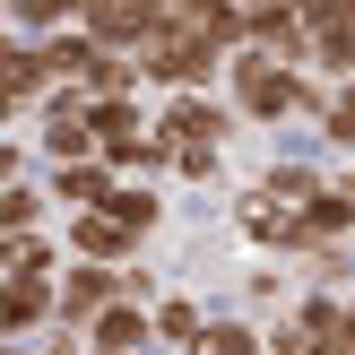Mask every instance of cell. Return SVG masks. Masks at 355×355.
Segmentation results:
<instances>
[{
  "instance_id": "6da1fadb",
  "label": "cell",
  "mask_w": 355,
  "mask_h": 355,
  "mask_svg": "<svg viewBox=\"0 0 355 355\" xmlns=\"http://www.w3.org/2000/svg\"><path fill=\"white\" fill-rule=\"evenodd\" d=\"M225 87H234V113L243 121H286V113H329V87H312L295 61H269V52L243 44L225 61Z\"/></svg>"
},
{
  "instance_id": "7a4b0ae2",
  "label": "cell",
  "mask_w": 355,
  "mask_h": 355,
  "mask_svg": "<svg viewBox=\"0 0 355 355\" xmlns=\"http://www.w3.org/2000/svg\"><path fill=\"white\" fill-rule=\"evenodd\" d=\"M44 321L61 329V269H9L0 277V338L26 347Z\"/></svg>"
},
{
  "instance_id": "3957f363",
  "label": "cell",
  "mask_w": 355,
  "mask_h": 355,
  "mask_svg": "<svg viewBox=\"0 0 355 355\" xmlns=\"http://www.w3.org/2000/svg\"><path fill=\"white\" fill-rule=\"evenodd\" d=\"M234 104H208V96H173L165 113H156V139H165L173 156H217V139L234 130Z\"/></svg>"
},
{
  "instance_id": "277c9868",
  "label": "cell",
  "mask_w": 355,
  "mask_h": 355,
  "mask_svg": "<svg viewBox=\"0 0 355 355\" xmlns=\"http://www.w3.org/2000/svg\"><path fill=\"white\" fill-rule=\"evenodd\" d=\"M113 304H130V277H121V269H96V260H69V269H61V329L87 338Z\"/></svg>"
},
{
  "instance_id": "5b68a950",
  "label": "cell",
  "mask_w": 355,
  "mask_h": 355,
  "mask_svg": "<svg viewBox=\"0 0 355 355\" xmlns=\"http://www.w3.org/2000/svg\"><path fill=\"white\" fill-rule=\"evenodd\" d=\"M35 139H44L52 165H87V156H96V104H87L78 87H61V96L44 104V121H35Z\"/></svg>"
},
{
  "instance_id": "8992f818",
  "label": "cell",
  "mask_w": 355,
  "mask_h": 355,
  "mask_svg": "<svg viewBox=\"0 0 355 355\" xmlns=\"http://www.w3.org/2000/svg\"><path fill=\"white\" fill-rule=\"evenodd\" d=\"M61 243H69L78 260H96V269H121V260H139V234L113 217V208H87V217H69V225H61Z\"/></svg>"
},
{
  "instance_id": "52a82bcc",
  "label": "cell",
  "mask_w": 355,
  "mask_h": 355,
  "mask_svg": "<svg viewBox=\"0 0 355 355\" xmlns=\"http://www.w3.org/2000/svg\"><path fill=\"white\" fill-rule=\"evenodd\" d=\"M121 173L104 165V156H87V165H52V200H61V217H87V208H113Z\"/></svg>"
},
{
  "instance_id": "ba28073f",
  "label": "cell",
  "mask_w": 355,
  "mask_h": 355,
  "mask_svg": "<svg viewBox=\"0 0 355 355\" xmlns=\"http://www.w3.org/2000/svg\"><path fill=\"white\" fill-rule=\"evenodd\" d=\"M87 347H104V355H148L156 347V312L148 304H113L96 329H87Z\"/></svg>"
},
{
  "instance_id": "9c48e42d",
  "label": "cell",
  "mask_w": 355,
  "mask_h": 355,
  "mask_svg": "<svg viewBox=\"0 0 355 355\" xmlns=\"http://www.w3.org/2000/svg\"><path fill=\"white\" fill-rule=\"evenodd\" d=\"M321 165H269V173H260V200H277V208H295V217H304V208L312 200H321Z\"/></svg>"
},
{
  "instance_id": "30bf717a",
  "label": "cell",
  "mask_w": 355,
  "mask_h": 355,
  "mask_svg": "<svg viewBox=\"0 0 355 355\" xmlns=\"http://www.w3.org/2000/svg\"><path fill=\"white\" fill-rule=\"evenodd\" d=\"M200 338H208V312L191 304V295H165V304H156V347H182L191 355Z\"/></svg>"
},
{
  "instance_id": "8fae6325",
  "label": "cell",
  "mask_w": 355,
  "mask_h": 355,
  "mask_svg": "<svg viewBox=\"0 0 355 355\" xmlns=\"http://www.w3.org/2000/svg\"><path fill=\"white\" fill-rule=\"evenodd\" d=\"M191 355H269V329H252V321H208V338L191 347Z\"/></svg>"
},
{
  "instance_id": "7c38bea8",
  "label": "cell",
  "mask_w": 355,
  "mask_h": 355,
  "mask_svg": "<svg viewBox=\"0 0 355 355\" xmlns=\"http://www.w3.org/2000/svg\"><path fill=\"white\" fill-rule=\"evenodd\" d=\"M113 217L130 225V234H156V217H165V200H156L148 182H121V191H113Z\"/></svg>"
},
{
  "instance_id": "4fadbf2b",
  "label": "cell",
  "mask_w": 355,
  "mask_h": 355,
  "mask_svg": "<svg viewBox=\"0 0 355 355\" xmlns=\"http://www.w3.org/2000/svg\"><path fill=\"white\" fill-rule=\"evenodd\" d=\"M0 225H9V234H35V225H44V191L9 182V191H0Z\"/></svg>"
},
{
  "instance_id": "5bb4252c",
  "label": "cell",
  "mask_w": 355,
  "mask_h": 355,
  "mask_svg": "<svg viewBox=\"0 0 355 355\" xmlns=\"http://www.w3.org/2000/svg\"><path fill=\"white\" fill-rule=\"evenodd\" d=\"M321 130L338 139V148L355 156V87H338V96H329V113H321Z\"/></svg>"
},
{
  "instance_id": "9a60e30c",
  "label": "cell",
  "mask_w": 355,
  "mask_h": 355,
  "mask_svg": "<svg viewBox=\"0 0 355 355\" xmlns=\"http://www.w3.org/2000/svg\"><path fill=\"white\" fill-rule=\"evenodd\" d=\"M0 260H9V269H61L44 234H9V252H0Z\"/></svg>"
},
{
  "instance_id": "2e32d148",
  "label": "cell",
  "mask_w": 355,
  "mask_h": 355,
  "mask_svg": "<svg viewBox=\"0 0 355 355\" xmlns=\"http://www.w3.org/2000/svg\"><path fill=\"white\" fill-rule=\"evenodd\" d=\"M87 355H104V347H87Z\"/></svg>"
}]
</instances>
